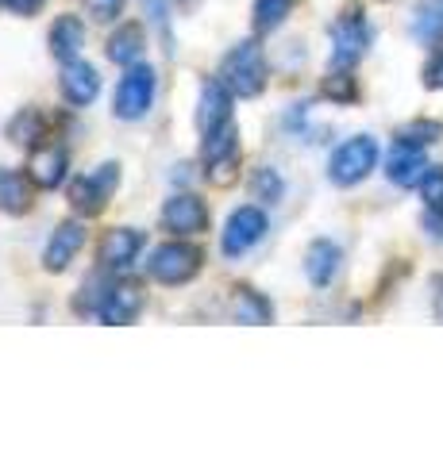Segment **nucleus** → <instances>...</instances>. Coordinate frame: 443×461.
<instances>
[{"mask_svg": "<svg viewBox=\"0 0 443 461\" xmlns=\"http://www.w3.org/2000/svg\"><path fill=\"white\" fill-rule=\"evenodd\" d=\"M227 89H232L239 100H254L266 89V54L259 47V39H243L232 50L224 54L220 74H217Z\"/></svg>", "mask_w": 443, "mask_h": 461, "instance_id": "f257e3e1", "label": "nucleus"}, {"mask_svg": "<svg viewBox=\"0 0 443 461\" xmlns=\"http://www.w3.org/2000/svg\"><path fill=\"white\" fill-rule=\"evenodd\" d=\"M205 266V254L193 247V242H166V247H159L151 254V262H147V273L159 285H189L197 273H201Z\"/></svg>", "mask_w": 443, "mask_h": 461, "instance_id": "f03ea898", "label": "nucleus"}, {"mask_svg": "<svg viewBox=\"0 0 443 461\" xmlns=\"http://www.w3.org/2000/svg\"><path fill=\"white\" fill-rule=\"evenodd\" d=\"M374 166H378V142L370 135H355L332 154L328 177H332V185H339V189H351V185L366 181Z\"/></svg>", "mask_w": 443, "mask_h": 461, "instance_id": "7ed1b4c3", "label": "nucleus"}, {"mask_svg": "<svg viewBox=\"0 0 443 461\" xmlns=\"http://www.w3.org/2000/svg\"><path fill=\"white\" fill-rule=\"evenodd\" d=\"M154 89H159V77H154V69L151 66H127V74L120 77L116 85V96H112V112L120 115V120H143V115L151 112L154 104Z\"/></svg>", "mask_w": 443, "mask_h": 461, "instance_id": "20e7f679", "label": "nucleus"}, {"mask_svg": "<svg viewBox=\"0 0 443 461\" xmlns=\"http://www.w3.org/2000/svg\"><path fill=\"white\" fill-rule=\"evenodd\" d=\"M370 47V23L363 16L359 5L343 8L339 20L332 23V66L336 69H351Z\"/></svg>", "mask_w": 443, "mask_h": 461, "instance_id": "39448f33", "label": "nucleus"}, {"mask_svg": "<svg viewBox=\"0 0 443 461\" xmlns=\"http://www.w3.org/2000/svg\"><path fill=\"white\" fill-rule=\"evenodd\" d=\"M143 304H147V296H143V285L139 281H112L105 285L101 300H97V320L108 323V327H127L139 320Z\"/></svg>", "mask_w": 443, "mask_h": 461, "instance_id": "423d86ee", "label": "nucleus"}, {"mask_svg": "<svg viewBox=\"0 0 443 461\" xmlns=\"http://www.w3.org/2000/svg\"><path fill=\"white\" fill-rule=\"evenodd\" d=\"M212 223V212L208 204L197 193H178V196H170L166 200V208H162V227L170 230V235H178V239H193V235H205Z\"/></svg>", "mask_w": 443, "mask_h": 461, "instance_id": "0eeeda50", "label": "nucleus"}, {"mask_svg": "<svg viewBox=\"0 0 443 461\" xmlns=\"http://www.w3.org/2000/svg\"><path fill=\"white\" fill-rule=\"evenodd\" d=\"M263 235H266V215H263V208L243 204V208H235L232 215H227V227H224V235H220V250L227 258H239V254H247Z\"/></svg>", "mask_w": 443, "mask_h": 461, "instance_id": "6e6552de", "label": "nucleus"}, {"mask_svg": "<svg viewBox=\"0 0 443 461\" xmlns=\"http://www.w3.org/2000/svg\"><path fill=\"white\" fill-rule=\"evenodd\" d=\"M139 250H143V235L135 227H112L105 230L101 247H97V262H101V269L124 273V269H132Z\"/></svg>", "mask_w": 443, "mask_h": 461, "instance_id": "1a4fd4ad", "label": "nucleus"}, {"mask_svg": "<svg viewBox=\"0 0 443 461\" xmlns=\"http://www.w3.org/2000/svg\"><path fill=\"white\" fill-rule=\"evenodd\" d=\"M85 247V223L78 220H66L54 227V235L47 239V250H42V269L47 273H66L69 262L81 254Z\"/></svg>", "mask_w": 443, "mask_h": 461, "instance_id": "9d476101", "label": "nucleus"}, {"mask_svg": "<svg viewBox=\"0 0 443 461\" xmlns=\"http://www.w3.org/2000/svg\"><path fill=\"white\" fill-rule=\"evenodd\" d=\"M232 100L235 93L220 77L201 85V100H197V127H201V135H212L224 123H232Z\"/></svg>", "mask_w": 443, "mask_h": 461, "instance_id": "9b49d317", "label": "nucleus"}, {"mask_svg": "<svg viewBox=\"0 0 443 461\" xmlns=\"http://www.w3.org/2000/svg\"><path fill=\"white\" fill-rule=\"evenodd\" d=\"M59 89H62V96H66V104L85 108V104H93V100H97V93H101V74H97L89 62L74 58V62H62Z\"/></svg>", "mask_w": 443, "mask_h": 461, "instance_id": "f8f14e48", "label": "nucleus"}, {"mask_svg": "<svg viewBox=\"0 0 443 461\" xmlns=\"http://www.w3.org/2000/svg\"><path fill=\"white\" fill-rule=\"evenodd\" d=\"M424 173H428L424 150L409 139H397L393 150H390V162H385V177H390L393 185H401V189H412V185L424 181Z\"/></svg>", "mask_w": 443, "mask_h": 461, "instance_id": "ddd939ff", "label": "nucleus"}, {"mask_svg": "<svg viewBox=\"0 0 443 461\" xmlns=\"http://www.w3.org/2000/svg\"><path fill=\"white\" fill-rule=\"evenodd\" d=\"M66 169H69V154L62 147H54V142H39L32 147V158H27V173H32V181L39 189H59L66 181Z\"/></svg>", "mask_w": 443, "mask_h": 461, "instance_id": "4468645a", "label": "nucleus"}, {"mask_svg": "<svg viewBox=\"0 0 443 461\" xmlns=\"http://www.w3.org/2000/svg\"><path fill=\"white\" fill-rule=\"evenodd\" d=\"M35 189L39 185L32 181V173L0 166V212L5 215H27L32 212L35 208Z\"/></svg>", "mask_w": 443, "mask_h": 461, "instance_id": "2eb2a0df", "label": "nucleus"}, {"mask_svg": "<svg viewBox=\"0 0 443 461\" xmlns=\"http://www.w3.org/2000/svg\"><path fill=\"white\" fill-rule=\"evenodd\" d=\"M105 54H108V62H116V66H124V69L135 66V62H143V54H147V27L135 23V20L120 23L116 32L108 35Z\"/></svg>", "mask_w": 443, "mask_h": 461, "instance_id": "dca6fc26", "label": "nucleus"}, {"mask_svg": "<svg viewBox=\"0 0 443 461\" xmlns=\"http://www.w3.org/2000/svg\"><path fill=\"white\" fill-rule=\"evenodd\" d=\"M227 308H232V315L239 323L247 327H263L274 320V308H270V300L263 293H254L251 285H235L232 288V300H227Z\"/></svg>", "mask_w": 443, "mask_h": 461, "instance_id": "f3484780", "label": "nucleus"}, {"mask_svg": "<svg viewBox=\"0 0 443 461\" xmlns=\"http://www.w3.org/2000/svg\"><path fill=\"white\" fill-rule=\"evenodd\" d=\"M47 42H51V58H59V62H74V58L81 54V47H85V23L78 16H59L54 27H51Z\"/></svg>", "mask_w": 443, "mask_h": 461, "instance_id": "a211bd4d", "label": "nucleus"}, {"mask_svg": "<svg viewBox=\"0 0 443 461\" xmlns=\"http://www.w3.org/2000/svg\"><path fill=\"white\" fill-rule=\"evenodd\" d=\"M66 200H69V208H74L78 215L93 220V215H101V212H105V204H108V189L89 173V177H74V181H69Z\"/></svg>", "mask_w": 443, "mask_h": 461, "instance_id": "6ab92c4d", "label": "nucleus"}, {"mask_svg": "<svg viewBox=\"0 0 443 461\" xmlns=\"http://www.w3.org/2000/svg\"><path fill=\"white\" fill-rule=\"evenodd\" d=\"M339 247L336 242H328V239H317L312 247L305 250V273H309V281L324 288V285H332V277L339 273Z\"/></svg>", "mask_w": 443, "mask_h": 461, "instance_id": "aec40b11", "label": "nucleus"}, {"mask_svg": "<svg viewBox=\"0 0 443 461\" xmlns=\"http://www.w3.org/2000/svg\"><path fill=\"white\" fill-rule=\"evenodd\" d=\"M5 135H8V142H16V147H39V142L47 139V120H42V112H35V108H23L20 115H12Z\"/></svg>", "mask_w": 443, "mask_h": 461, "instance_id": "412c9836", "label": "nucleus"}, {"mask_svg": "<svg viewBox=\"0 0 443 461\" xmlns=\"http://www.w3.org/2000/svg\"><path fill=\"white\" fill-rule=\"evenodd\" d=\"M290 8H293V0H254V35H270V32H278V27L285 23V16H290Z\"/></svg>", "mask_w": 443, "mask_h": 461, "instance_id": "4be33fe9", "label": "nucleus"}, {"mask_svg": "<svg viewBox=\"0 0 443 461\" xmlns=\"http://www.w3.org/2000/svg\"><path fill=\"white\" fill-rule=\"evenodd\" d=\"M201 139H205V142H201V166H208V162H217V158L239 150V131H235V123H224L220 131L201 135Z\"/></svg>", "mask_w": 443, "mask_h": 461, "instance_id": "5701e85b", "label": "nucleus"}, {"mask_svg": "<svg viewBox=\"0 0 443 461\" xmlns=\"http://www.w3.org/2000/svg\"><path fill=\"white\" fill-rule=\"evenodd\" d=\"M412 32H417V39H424V42L443 35V0H424L417 8V16H412Z\"/></svg>", "mask_w": 443, "mask_h": 461, "instance_id": "b1692460", "label": "nucleus"}, {"mask_svg": "<svg viewBox=\"0 0 443 461\" xmlns=\"http://www.w3.org/2000/svg\"><path fill=\"white\" fill-rule=\"evenodd\" d=\"M320 93L332 100V104H355L359 100V85H355V77L347 74V69H336V74H328Z\"/></svg>", "mask_w": 443, "mask_h": 461, "instance_id": "393cba45", "label": "nucleus"}, {"mask_svg": "<svg viewBox=\"0 0 443 461\" xmlns=\"http://www.w3.org/2000/svg\"><path fill=\"white\" fill-rule=\"evenodd\" d=\"M239 162H243V150L217 158V162H208V166H205V181H208V185H217V189H227V185H235V181H239Z\"/></svg>", "mask_w": 443, "mask_h": 461, "instance_id": "a878e982", "label": "nucleus"}, {"mask_svg": "<svg viewBox=\"0 0 443 461\" xmlns=\"http://www.w3.org/2000/svg\"><path fill=\"white\" fill-rule=\"evenodd\" d=\"M420 193H424L428 215H436V220H443V166H428L424 181H420Z\"/></svg>", "mask_w": 443, "mask_h": 461, "instance_id": "bb28decb", "label": "nucleus"}, {"mask_svg": "<svg viewBox=\"0 0 443 461\" xmlns=\"http://www.w3.org/2000/svg\"><path fill=\"white\" fill-rule=\"evenodd\" d=\"M251 189H254V200H263V204H278L281 193H285V185H281V177H278V169L263 166L259 173H254Z\"/></svg>", "mask_w": 443, "mask_h": 461, "instance_id": "cd10ccee", "label": "nucleus"}, {"mask_svg": "<svg viewBox=\"0 0 443 461\" xmlns=\"http://www.w3.org/2000/svg\"><path fill=\"white\" fill-rule=\"evenodd\" d=\"M443 135V127L436 120H417V123H409L397 139H409V142H417V147H424V142H436Z\"/></svg>", "mask_w": 443, "mask_h": 461, "instance_id": "c85d7f7f", "label": "nucleus"}, {"mask_svg": "<svg viewBox=\"0 0 443 461\" xmlns=\"http://www.w3.org/2000/svg\"><path fill=\"white\" fill-rule=\"evenodd\" d=\"M124 5H127V0H85V12H89L93 20L108 23V20H116V16H120Z\"/></svg>", "mask_w": 443, "mask_h": 461, "instance_id": "c756f323", "label": "nucleus"}, {"mask_svg": "<svg viewBox=\"0 0 443 461\" xmlns=\"http://www.w3.org/2000/svg\"><path fill=\"white\" fill-rule=\"evenodd\" d=\"M424 85L428 89H443V50H436L424 66Z\"/></svg>", "mask_w": 443, "mask_h": 461, "instance_id": "7c9ffc66", "label": "nucleus"}, {"mask_svg": "<svg viewBox=\"0 0 443 461\" xmlns=\"http://www.w3.org/2000/svg\"><path fill=\"white\" fill-rule=\"evenodd\" d=\"M5 8L12 12V16H39L42 0H5Z\"/></svg>", "mask_w": 443, "mask_h": 461, "instance_id": "2f4dec72", "label": "nucleus"}, {"mask_svg": "<svg viewBox=\"0 0 443 461\" xmlns=\"http://www.w3.org/2000/svg\"><path fill=\"white\" fill-rule=\"evenodd\" d=\"M432 312H436V320L443 323V273L432 277Z\"/></svg>", "mask_w": 443, "mask_h": 461, "instance_id": "473e14b6", "label": "nucleus"}, {"mask_svg": "<svg viewBox=\"0 0 443 461\" xmlns=\"http://www.w3.org/2000/svg\"><path fill=\"white\" fill-rule=\"evenodd\" d=\"M0 5H5V0H0Z\"/></svg>", "mask_w": 443, "mask_h": 461, "instance_id": "72a5a7b5", "label": "nucleus"}]
</instances>
